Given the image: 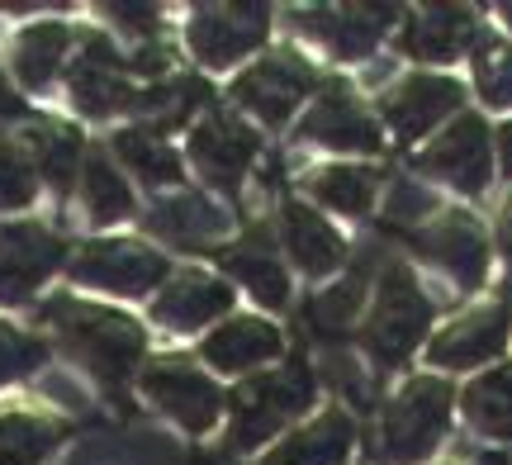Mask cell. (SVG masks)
<instances>
[{"label": "cell", "mask_w": 512, "mask_h": 465, "mask_svg": "<svg viewBox=\"0 0 512 465\" xmlns=\"http://www.w3.org/2000/svg\"><path fill=\"white\" fill-rule=\"evenodd\" d=\"M394 15H399V5H347V10H304L299 15V29L304 34H313L328 53L347 57V62H356V57H370L375 53V43H380V34L394 24Z\"/></svg>", "instance_id": "16"}, {"label": "cell", "mask_w": 512, "mask_h": 465, "mask_svg": "<svg viewBox=\"0 0 512 465\" xmlns=\"http://www.w3.org/2000/svg\"><path fill=\"white\" fill-rule=\"evenodd\" d=\"M413 242H418V252L432 261V266H441L446 276L456 280L460 290H475V285H484V276H489V238H484V228H479L470 214H460V209L432 219L422 233H413Z\"/></svg>", "instance_id": "13"}, {"label": "cell", "mask_w": 512, "mask_h": 465, "mask_svg": "<svg viewBox=\"0 0 512 465\" xmlns=\"http://www.w3.org/2000/svg\"><path fill=\"white\" fill-rule=\"evenodd\" d=\"M43 323H53L62 352L72 361H81L105 390H124L147 352L143 328L128 314L100 309V304H81L72 295L48 299L43 304Z\"/></svg>", "instance_id": "1"}, {"label": "cell", "mask_w": 512, "mask_h": 465, "mask_svg": "<svg viewBox=\"0 0 512 465\" xmlns=\"http://www.w3.org/2000/svg\"><path fill=\"white\" fill-rule=\"evenodd\" d=\"M460 404H465V418L484 437H512V366L479 375L475 385L460 394Z\"/></svg>", "instance_id": "30"}, {"label": "cell", "mask_w": 512, "mask_h": 465, "mask_svg": "<svg viewBox=\"0 0 512 465\" xmlns=\"http://www.w3.org/2000/svg\"><path fill=\"white\" fill-rule=\"evenodd\" d=\"M280 352H285V337H280V328L266 323V318H233V323L214 328L200 347L204 361L223 375L252 371L261 361H275Z\"/></svg>", "instance_id": "21"}, {"label": "cell", "mask_w": 512, "mask_h": 465, "mask_svg": "<svg viewBox=\"0 0 512 465\" xmlns=\"http://www.w3.org/2000/svg\"><path fill=\"white\" fill-rule=\"evenodd\" d=\"M81 195H86V214H91V224H119L133 214V190L119 171L110 167V157L105 152H86L81 157Z\"/></svg>", "instance_id": "28"}, {"label": "cell", "mask_w": 512, "mask_h": 465, "mask_svg": "<svg viewBox=\"0 0 512 465\" xmlns=\"http://www.w3.org/2000/svg\"><path fill=\"white\" fill-rule=\"evenodd\" d=\"M67 261V242L34 219L0 224V304H24Z\"/></svg>", "instance_id": "7"}, {"label": "cell", "mask_w": 512, "mask_h": 465, "mask_svg": "<svg viewBox=\"0 0 512 465\" xmlns=\"http://www.w3.org/2000/svg\"><path fill=\"white\" fill-rule=\"evenodd\" d=\"M10 119H24V100H19L15 86H10L5 72H0V124H10Z\"/></svg>", "instance_id": "37"}, {"label": "cell", "mask_w": 512, "mask_h": 465, "mask_svg": "<svg viewBox=\"0 0 512 465\" xmlns=\"http://www.w3.org/2000/svg\"><path fill=\"white\" fill-rule=\"evenodd\" d=\"M143 394L190 432H209L214 418L223 413L219 385H214L200 366H190L185 356H162V361H152L143 371Z\"/></svg>", "instance_id": "8"}, {"label": "cell", "mask_w": 512, "mask_h": 465, "mask_svg": "<svg viewBox=\"0 0 512 465\" xmlns=\"http://www.w3.org/2000/svg\"><path fill=\"white\" fill-rule=\"evenodd\" d=\"M413 167L432 181H446L460 195H484L494 176V148H489V124L479 114H460L451 129H441L432 148L418 152Z\"/></svg>", "instance_id": "5"}, {"label": "cell", "mask_w": 512, "mask_h": 465, "mask_svg": "<svg viewBox=\"0 0 512 465\" xmlns=\"http://www.w3.org/2000/svg\"><path fill=\"white\" fill-rule=\"evenodd\" d=\"M48 356V347L29 333H15L10 323H0V385H10L19 375H29Z\"/></svg>", "instance_id": "35"}, {"label": "cell", "mask_w": 512, "mask_h": 465, "mask_svg": "<svg viewBox=\"0 0 512 465\" xmlns=\"http://www.w3.org/2000/svg\"><path fill=\"white\" fill-rule=\"evenodd\" d=\"M498 152H503V167H508V176H512V124L498 129Z\"/></svg>", "instance_id": "39"}, {"label": "cell", "mask_w": 512, "mask_h": 465, "mask_svg": "<svg viewBox=\"0 0 512 465\" xmlns=\"http://www.w3.org/2000/svg\"><path fill=\"white\" fill-rule=\"evenodd\" d=\"M361 304H366V271H351L342 285H328L323 295L309 299V323L318 337H342L361 318Z\"/></svg>", "instance_id": "32"}, {"label": "cell", "mask_w": 512, "mask_h": 465, "mask_svg": "<svg viewBox=\"0 0 512 465\" xmlns=\"http://www.w3.org/2000/svg\"><path fill=\"white\" fill-rule=\"evenodd\" d=\"M67 81H72V105L86 119H110L119 110H133V95H138L128 86L124 57L114 53V43L105 34H86Z\"/></svg>", "instance_id": "12"}, {"label": "cell", "mask_w": 512, "mask_h": 465, "mask_svg": "<svg viewBox=\"0 0 512 465\" xmlns=\"http://www.w3.org/2000/svg\"><path fill=\"white\" fill-rule=\"evenodd\" d=\"M219 261H223V271L238 280V285H247L266 309H290V276H285V266L275 257L266 228H252V233H247L238 247H228Z\"/></svg>", "instance_id": "23"}, {"label": "cell", "mask_w": 512, "mask_h": 465, "mask_svg": "<svg viewBox=\"0 0 512 465\" xmlns=\"http://www.w3.org/2000/svg\"><path fill=\"white\" fill-rule=\"evenodd\" d=\"M114 152H119V162H124L128 171H138V181H147V186H176V181H181V157H176V148L166 143L162 133L147 129V124L114 133Z\"/></svg>", "instance_id": "27"}, {"label": "cell", "mask_w": 512, "mask_h": 465, "mask_svg": "<svg viewBox=\"0 0 512 465\" xmlns=\"http://www.w3.org/2000/svg\"><path fill=\"white\" fill-rule=\"evenodd\" d=\"M375 190H380V171L370 167H323L309 176L313 200H323L328 209L351 214V219H366L375 205Z\"/></svg>", "instance_id": "29"}, {"label": "cell", "mask_w": 512, "mask_h": 465, "mask_svg": "<svg viewBox=\"0 0 512 465\" xmlns=\"http://www.w3.org/2000/svg\"><path fill=\"white\" fill-rule=\"evenodd\" d=\"M503 15H508V24H512V5H503Z\"/></svg>", "instance_id": "40"}, {"label": "cell", "mask_w": 512, "mask_h": 465, "mask_svg": "<svg viewBox=\"0 0 512 465\" xmlns=\"http://www.w3.org/2000/svg\"><path fill=\"white\" fill-rule=\"evenodd\" d=\"M351 442H356V423L342 409H328L309 428L290 432L280 447L266 451L261 465H347Z\"/></svg>", "instance_id": "22"}, {"label": "cell", "mask_w": 512, "mask_h": 465, "mask_svg": "<svg viewBox=\"0 0 512 465\" xmlns=\"http://www.w3.org/2000/svg\"><path fill=\"white\" fill-rule=\"evenodd\" d=\"M24 148H29V157H34L38 176H48V186H53L57 195L72 190L76 171H81V157H86L81 133L67 129V124H38V129L24 138Z\"/></svg>", "instance_id": "26"}, {"label": "cell", "mask_w": 512, "mask_h": 465, "mask_svg": "<svg viewBox=\"0 0 512 465\" xmlns=\"http://www.w3.org/2000/svg\"><path fill=\"white\" fill-rule=\"evenodd\" d=\"M299 138L304 143H323V148L337 152H380V124L366 114V105L342 86V81H328V91L318 95V105L304 114L299 124Z\"/></svg>", "instance_id": "14"}, {"label": "cell", "mask_w": 512, "mask_h": 465, "mask_svg": "<svg viewBox=\"0 0 512 465\" xmlns=\"http://www.w3.org/2000/svg\"><path fill=\"white\" fill-rule=\"evenodd\" d=\"M233 451H252L313 404V375L304 361H290L271 375H252L233 390Z\"/></svg>", "instance_id": "4"}, {"label": "cell", "mask_w": 512, "mask_h": 465, "mask_svg": "<svg viewBox=\"0 0 512 465\" xmlns=\"http://www.w3.org/2000/svg\"><path fill=\"white\" fill-rule=\"evenodd\" d=\"M503 347H508V304H484L475 314L456 318L441 337H432L427 356L441 371H465L479 361H494Z\"/></svg>", "instance_id": "17"}, {"label": "cell", "mask_w": 512, "mask_h": 465, "mask_svg": "<svg viewBox=\"0 0 512 465\" xmlns=\"http://www.w3.org/2000/svg\"><path fill=\"white\" fill-rule=\"evenodd\" d=\"M67 43H72V29L57 24V19H43V24H29L24 34L15 38V72L29 91H43L53 86V76L62 72V57H67Z\"/></svg>", "instance_id": "25"}, {"label": "cell", "mask_w": 512, "mask_h": 465, "mask_svg": "<svg viewBox=\"0 0 512 465\" xmlns=\"http://www.w3.org/2000/svg\"><path fill=\"white\" fill-rule=\"evenodd\" d=\"M475 38H479L475 15H470L465 5H427V10L408 24L403 48L413 57H422V62H451V57H460Z\"/></svg>", "instance_id": "24"}, {"label": "cell", "mask_w": 512, "mask_h": 465, "mask_svg": "<svg viewBox=\"0 0 512 465\" xmlns=\"http://www.w3.org/2000/svg\"><path fill=\"white\" fill-rule=\"evenodd\" d=\"M280 238H285L294 266H299L304 276H328V271H337V266L347 261L342 233H337L318 209L304 205V200H285V205H280Z\"/></svg>", "instance_id": "20"}, {"label": "cell", "mask_w": 512, "mask_h": 465, "mask_svg": "<svg viewBox=\"0 0 512 465\" xmlns=\"http://www.w3.org/2000/svg\"><path fill=\"white\" fill-rule=\"evenodd\" d=\"M313 86H318L313 62H304L299 53L285 48V53H275V57H261L252 72H242L233 81V100H238L242 110H252L261 124H285Z\"/></svg>", "instance_id": "9"}, {"label": "cell", "mask_w": 512, "mask_h": 465, "mask_svg": "<svg viewBox=\"0 0 512 465\" xmlns=\"http://www.w3.org/2000/svg\"><path fill=\"white\" fill-rule=\"evenodd\" d=\"M498 242H503V257L512 261V200L503 205V224H498Z\"/></svg>", "instance_id": "38"}, {"label": "cell", "mask_w": 512, "mask_h": 465, "mask_svg": "<svg viewBox=\"0 0 512 465\" xmlns=\"http://www.w3.org/2000/svg\"><path fill=\"white\" fill-rule=\"evenodd\" d=\"M228 309H233V285H223L219 276H204V271L171 276L162 295L152 299V318L171 333H195Z\"/></svg>", "instance_id": "18"}, {"label": "cell", "mask_w": 512, "mask_h": 465, "mask_svg": "<svg viewBox=\"0 0 512 465\" xmlns=\"http://www.w3.org/2000/svg\"><path fill=\"white\" fill-rule=\"evenodd\" d=\"M62 442V428L34 413H5L0 418V465H43Z\"/></svg>", "instance_id": "31"}, {"label": "cell", "mask_w": 512, "mask_h": 465, "mask_svg": "<svg viewBox=\"0 0 512 465\" xmlns=\"http://www.w3.org/2000/svg\"><path fill=\"white\" fill-rule=\"evenodd\" d=\"M427 323H432L427 290L403 261H389L380 271V285H375V309L366 318V352L380 361L384 371H394L399 361L413 356V347L427 333Z\"/></svg>", "instance_id": "3"}, {"label": "cell", "mask_w": 512, "mask_h": 465, "mask_svg": "<svg viewBox=\"0 0 512 465\" xmlns=\"http://www.w3.org/2000/svg\"><path fill=\"white\" fill-rule=\"evenodd\" d=\"M190 157H195L200 176L214 190L238 195L242 176H247V167H252V157H256V133L242 124L238 114L209 110L195 124V133H190Z\"/></svg>", "instance_id": "10"}, {"label": "cell", "mask_w": 512, "mask_h": 465, "mask_svg": "<svg viewBox=\"0 0 512 465\" xmlns=\"http://www.w3.org/2000/svg\"><path fill=\"white\" fill-rule=\"evenodd\" d=\"M460 100H465V86H460L456 76H408L399 81L394 91L384 95V119H389V129L399 133V138H418V133L437 129L446 114L460 110Z\"/></svg>", "instance_id": "15"}, {"label": "cell", "mask_w": 512, "mask_h": 465, "mask_svg": "<svg viewBox=\"0 0 512 465\" xmlns=\"http://www.w3.org/2000/svg\"><path fill=\"white\" fill-rule=\"evenodd\" d=\"M143 224L147 233H157L162 242L181 247V252H214V242L228 238L233 219L219 205H209L204 195H171V200L152 205Z\"/></svg>", "instance_id": "19"}, {"label": "cell", "mask_w": 512, "mask_h": 465, "mask_svg": "<svg viewBox=\"0 0 512 465\" xmlns=\"http://www.w3.org/2000/svg\"><path fill=\"white\" fill-rule=\"evenodd\" d=\"M72 276L81 280V285H95V290L138 299V295H147L152 285L166 280V257L152 252V247H143V242L100 238V242H86V247L76 252Z\"/></svg>", "instance_id": "6"}, {"label": "cell", "mask_w": 512, "mask_h": 465, "mask_svg": "<svg viewBox=\"0 0 512 465\" xmlns=\"http://www.w3.org/2000/svg\"><path fill=\"white\" fill-rule=\"evenodd\" d=\"M105 15H114L128 34H157V5H105Z\"/></svg>", "instance_id": "36"}, {"label": "cell", "mask_w": 512, "mask_h": 465, "mask_svg": "<svg viewBox=\"0 0 512 465\" xmlns=\"http://www.w3.org/2000/svg\"><path fill=\"white\" fill-rule=\"evenodd\" d=\"M451 404L456 390L441 375H418L408 380L380 423V461L384 465H418L441 447V437L451 428Z\"/></svg>", "instance_id": "2"}, {"label": "cell", "mask_w": 512, "mask_h": 465, "mask_svg": "<svg viewBox=\"0 0 512 465\" xmlns=\"http://www.w3.org/2000/svg\"><path fill=\"white\" fill-rule=\"evenodd\" d=\"M266 5H200L190 19V48L204 67H233L266 43Z\"/></svg>", "instance_id": "11"}, {"label": "cell", "mask_w": 512, "mask_h": 465, "mask_svg": "<svg viewBox=\"0 0 512 465\" xmlns=\"http://www.w3.org/2000/svg\"><path fill=\"white\" fill-rule=\"evenodd\" d=\"M475 81H479V95H484L494 110H508L512 105V48L508 43H498V38H479Z\"/></svg>", "instance_id": "33"}, {"label": "cell", "mask_w": 512, "mask_h": 465, "mask_svg": "<svg viewBox=\"0 0 512 465\" xmlns=\"http://www.w3.org/2000/svg\"><path fill=\"white\" fill-rule=\"evenodd\" d=\"M38 195V167L24 143H0V209H24Z\"/></svg>", "instance_id": "34"}]
</instances>
